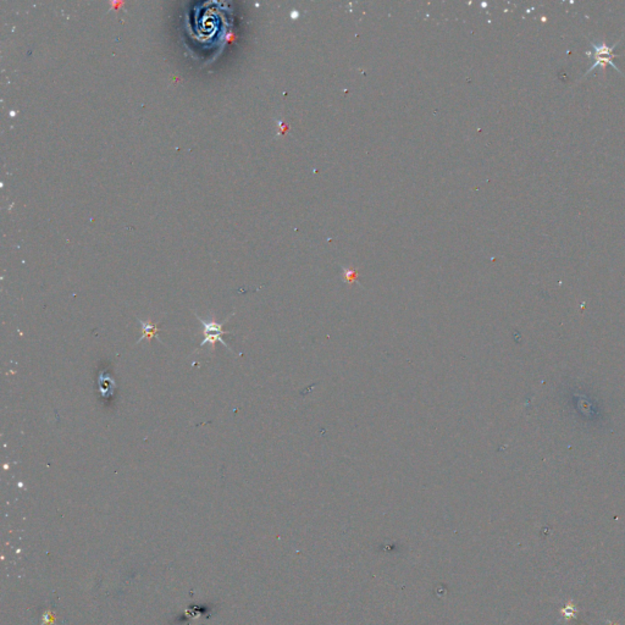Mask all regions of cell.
I'll list each match as a JSON object with an SVG mask.
<instances>
[{"instance_id":"cell-3","label":"cell","mask_w":625,"mask_h":625,"mask_svg":"<svg viewBox=\"0 0 625 625\" xmlns=\"http://www.w3.org/2000/svg\"><path fill=\"white\" fill-rule=\"evenodd\" d=\"M138 321L142 324V328H143V336L141 337V339H139L138 342H141L142 339H144V338H148V339L153 338L154 334L158 333L157 326L152 325V324H149V323H146V321L139 320V319H138Z\"/></svg>"},{"instance_id":"cell-2","label":"cell","mask_w":625,"mask_h":625,"mask_svg":"<svg viewBox=\"0 0 625 625\" xmlns=\"http://www.w3.org/2000/svg\"><path fill=\"white\" fill-rule=\"evenodd\" d=\"M592 45H593V51H595V63H593L592 66H591L590 71L595 69L596 66H598V65H602V66H604L606 64H611L614 69L619 70L618 67H617V65L613 63V58H614L613 49L608 48V46H607L604 43L601 44V45H595V44H592Z\"/></svg>"},{"instance_id":"cell-1","label":"cell","mask_w":625,"mask_h":625,"mask_svg":"<svg viewBox=\"0 0 625 625\" xmlns=\"http://www.w3.org/2000/svg\"><path fill=\"white\" fill-rule=\"evenodd\" d=\"M198 319H199V321H201V323L203 324V326H204V333H204V339H203V342L201 343V347H203L206 343H210L211 346H214L215 342L219 341V342H221V343L224 344V346L226 347V348L230 349L229 344H227L226 342H225V339L221 337V336H224L225 333H227V331L222 330V324L214 323V321H211V323H208V321H204L202 318H198Z\"/></svg>"}]
</instances>
